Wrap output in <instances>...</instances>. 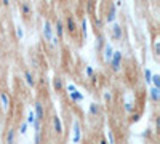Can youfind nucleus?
<instances>
[{
    "instance_id": "f257e3e1",
    "label": "nucleus",
    "mask_w": 160,
    "mask_h": 144,
    "mask_svg": "<svg viewBox=\"0 0 160 144\" xmlns=\"http://www.w3.org/2000/svg\"><path fill=\"white\" fill-rule=\"evenodd\" d=\"M62 24H64V31L68 32L69 35L75 37V35L78 34V24H77V21H75V18H74L72 15L66 16L64 21H62Z\"/></svg>"
},
{
    "instance_id": "f03ea898",
    "label": "nucleus",
    "mask_w": 160,
    "mask_h": 144,
    "mask_svg": "<svg viewBox=\"0 0 160 144\" xmlns=\"http://www.w3.org/2000/svg\"><path fill=\"white\" fill-rule=\"evenodd\" d=\"M122 58H123L122 51H120V50H114V55H112L111 61L108 62L111 66V69H112V72H118L120 69H122Z\"/></svg>"
},
{
    "instance_id": "7ed1b4c3",
    "label": "nucleus",
    "mask_w": 160,
    "mask_h": 144,
    "mask_svg": "<svg viewBox=\"0 0 160 144\" xmlns=\"http://www.w3.org/2000/svg\"><path fill=\"white\" fill-rule=\"evenodd\" d=\"M51 130L56 136H62V133H64V127H62V122H61V117L58 114L51 115Z\"/></svg>"
},
{
    "instance_id": "20e7f679",
    "label": "nucleus",
    "mask_w": 160,
    "mask_h": 144,
    "mask_svg": "<svg viewBox=\"0 0 160 144\" xmlns=\"http://www.w3.org/2000/svg\"><path fill=\"white\" fill-rule=\"evenodd\" d=\"M42 35L45 38V42H50L53 37H55V32H53V22L47 18L43 21V26H42Z\"/></svg>"
},
{
    "instance_id": "39448f33",
    "label": "nucleus",
    "mask_w": 160,
    "mask_h": 144,
    "mask_svg": "<svg viewBox=\"0 0 160 144\" xmlns=\"http://www.w3.org/2000/svg\"><path fill=\"white\" fill-rule=\"evenodd\" d=\"M45 112H47L45 104L40 101V99H37L35 104H34V114H35V119L40 120V122H45Z\"/></svg>"
},
{
    "instance_id": "423d86ee",
    "label": "nucleus",
    "mask_w": 160,
    "mask_h": 144,
    "mask_svg": "<svg viewBox=\"0 0 160 144\" xmlns=\"http://www.w3.org/2000/svg\"><path fill=\"white\" fill-rule=\"evenodd\" d=\"M53 32H55V37L58 38V40L61 42L64 35H66V31H64V24H62V19H56L55 22H53Z\"/></svg>"
},
{
    "instance_id": "0eeeda50",
    "label": "nucleus",
    "mask_w": 160,
    "mask_h": 144,
    "mask_svg": "<svg viewBox=\"0 0 160 144\" xmlns=\"http://www.w3.org/2000/svg\"><path fill=\"white\" fill-rule=\"evenodd\" d=\"M19 11H21V15H22V18H26V19H29L32 15H34V8H32V5L29 3V2H19Z\"/></svg>"
},
{
    "instance_id": "6e6552de",
    "label": "nucleus",
    "mask_w": 160,
    "mask_h": 144,
    "mask_svg": "<svg viewBox=\"0 0 160 144\" xmlns=\"http://www.w3.org/2000/svg\"><path fill=\"white\" fill-rule=\"evenodd\" d=\"M16 136L18 132L15 128H7L3 135V144H16Z\"/></svg>"
},
{
    "instance_id": "1a4fd4ad",
    "label": "nucleus",
    "mask_w": 160,
    "mask_h": 144,
    "mask_svg": "<svg viewBox=\"0 0 160 144\" xmlns=\"http://www.w3.org/2000/svg\"><path fill=\"white\" fill-rule=\"evenodd\" d=\"M111 35H112V38H114L115 42L122 40V37H123V27H122V24L114 22L112 27H111Z\"/></svg>"
},
{
    "instance_id": "9d476101",
    "label": "nucleus",
    "mask_w": 160,
    "mask_h": 144,
    "mask_svg": "<svg viewBox=\"0 0 160 144\" xmlns=\"http://www.w3.org/2000/svg\"><path fill=\"white\" fill-rule=\"evenodd\" d=\"M64 88H66V85H64V78H62L61 75L56 74L55 77H53V90H55L56 93H62Z\"/></svg>"
},
{
    "instance_id": "9b49d317",
    "label": "nucleus",
    "mask_w": 160,
    "mask_h": 144,
    "mask_svg": "<svg viewBox=\"0 0 160 144\" xmlns=\"http://www.w3.org/2000/svg\"><path fill=\"white\" fill-rule=\"evenodd\" d=\"M22 75H24V80H26V83H28V87H35V83H37V80H35V74L31 71V69H24L22 71Z\"/></svg>"
},
{
    "instance_id": "f8f14e48",
    "label": "nucleus",
    "mask_w": 160,
    "mask_h": 144,
    "mask_svg": "<svg viewBox=\"0 0 160 144\" xmlns=\"http://www.w3.org/2000/svg\"><path fill=\"white\" fill-rule=\"evenodd\" d=\"M115 16H117V8L114 7V3H109L108 5V13H106V16H104V22H114V19H115Z\"/></svg>"
},
{
    "instance_id": "ddd939ff",
    "label": "nucleus",
    "mask_w": 160,
    "mask_h": 144,
    "mask_svg": "<svg viewBox=\"0 0 160 144\" xmlns=\"http://www.w3.org/2000/svg\"><path fill=\"white\" fill-rule=\"evenodd\" d=\"M80 139H82V125H80L78 120L74 122V136H72V142L74 144H78Z\"/></svg>"
},
{
    "instance_id": "4468645a",
    "label": "nucleus",
    "mask_w": 160,
    "mask_h": 144,
    "mask_svg": "<svg viewBox=\"0 0 160 144\" xmlns=\"http://www.w3.org/2000/svg\"><path fill=\"white\" fill-rule=\"evenodd\" d=\"M10 104H11V99H10V95L7 91H0V106H2L3 111H8L10 109Z\"/></svg>"
},
{
    "instance_id": "2eb2a0df",
    "label": "nucleus",
    "mask_w": 160,
    "mask_h": 144,
    "mask_svg": "<svg viewBox=\"0 0 160 144\" xmlns=\"http://www.w3.org/2000/svg\"><path fill=\"white\" fill-rule=\"evenodd\" d=\"M101 53H102L104 61H106V62H109L111 58H112V55H114V48H112V45H111V43H106L104 48L101 50Z\"/></svg>"
},
{
    "instance_id": "dca6fc26",
    "label": "nucleus",
    "mask_w": 160,
    "mask_h": 144,
    "mask_svg": "<svg viewBox=\"0 0 160 144\" xmlns=\"http://www.w3.org/2000/svg\"><path fill=\"white\" fill-rule=\"evenodd\" d=\"M88 114H90L91 117L99 115V114H101V104H98V102H91V104H90V107H88Z\"/></svg>"
},
{
    "instance_id": "f3484780",
    "label": "nucleus",
    "mask_w": 160,
    "mask_h": 144,
    "mask_svg": "<svg viewBox=\"0 0 160 144\" xmlns=\"http://www.w3.org/2000/svg\"><path fill=\"white\" fill-rule=\"evenodd\" d=\"M106 43H108V42H106L104 34H102V32H98V34H96V50H98V51H101V50L104 48V45H106Z\"/></svg>"
},
{
    "instance_id": "a211bd4d",
    "label": "nucleus",
    "mask_w": 160,
    "mask_h": 144,
    "mask_svg": "<svg viewBox=\"0 0 160 144\" xmlns=\"http://www.w3.org/2000/svg\"><path fill=\"white\" fill-rule=\"evenodd\" d=\"M69 98H71L72 102H82L83 101V93L75 90V91H72V93H69Z\"/></svg>"
},
{
    "instance_id": "6ab92c4d",
    "label": "nucleus",
    "mask_w": 160,
    "mask_h": 144,
    "mask_svg": "<svg viewBox=\"0 0 160 144\" xmlns=\"http://www.w3.org/2000/svg\"><path fill=\"white\" fill-rule=\"evenodd\" d=\"M102 26H104V21L96 15L95 13V18H93V27H95V32L98 31V32H101V29H102Z\"/></svg>"
},
{
    "instance_id": "aec40b11",
    "label": "nucleus",
    "mask_w": 160,
    "mask_h": 144,
    "mask_svg": "<svg viewBox=\"0 0 160 144\" xmlns=\"http://www.w3.org/2000/svg\"><path fill=\"white\" fill-rule=\"evenodd\" d=\"M149 96H151V99H152L154 102H158V101H160V90L151 87V90H149Z\"/></svg>"
},
{
    "instance_id": "412c9836",
    "label": "nucleus",
    "mask_w": 160,
    "mask_h": 144,
    "mask_svg": "<svg viewBox=\"0 0 160 144\" xmlns=\"http://www.w3.org/2000/svg\"><path fill=\"white\" fill-rule=\"evenodd\" d=\"M45 142V136H43V132H37L35 136H34V144H43Z\"/></svg>"
},
{
    "instance_id": "4be33fe9",
    "label": "nucleus",
    "mask_w": 160,
    "mask_h": 144,
    "mask_svg": "<svg viewBox=\"0 0 160 144\" xmlns=\"http://www.w3.org/2000/svg\"><path fill=\"white\" fill-rule=\"evenodd\" d=\"M151 83H152L154 88H158V90H160V75H158V74H152Z\"/></svg>"
},
{
    "instance_id": "5701e85b",
    "label": "nucleus",
    "mask_w": 160,
    "mask_h": 144,
    "mask_svg": "<svg viewBox=\"0 0 160 144\" xmlns=\"http://www.w3.org/2000/svg\"><path fill=\"white\" fill-rule=\"evenodd\" d=\"M78 31L82 32L83 38H87V18L82 19V22H80V26H78Z\"/></svg>"
},
{
    "instance_id": "b1692460",
    "label": "nucleus",
    "mask_w": 160,
    "mask_h": 144,
    "mask_svg": "<svg viewBox=\"0 0 160 144\" xmlns=\"http://www.w3.org/2000/svg\"><path fill=\"white\" fill-rule=\"evenodd\" d=\"M35 120H37V119H35L34 111H29V112H28V117H26V122H28V125H32Z\"/></svg>"
},
{
    "instance_id": "393cba45",
    "label": "nucleus",
    "mask_w": 160,
    "mask_h": 144,
    "mask_svg": "<svg viewBox=\"0 0 160 144\" xmlns=\"http://www.w3.org/2000/svg\"><path fill=\"white\" fill-rule=\"evenodd\" d=\"M28 122H26V120H22L21 123H19V135H26V133H28Z\"/></svg>"
},
{
    "instance_id": "a878e982",
    "label": "nucleus",
    "mask_w": 160,
    "mask_h": 144,
    "mask_svg": "<svg viewBox=\"0 0 160 144\" xmlns=\"http://www.w3.org/2000/svg\"><path fill=\"white\" fill-rule=\"evenodd\" d=\"M15 31H16V37L19 38V40H22V38H24V31H22V26H19V24H18Z\"/></svg>"
},
{
    "instance_id": "bb28decb",
    "label": "nucleus",
    "mask_w": 160,
    "mask_h": 144,
    "mask_svg": "<svg viewBox=\"0 0 160 144\" xmlns=\"http://www.w3.org/2000/svg\"><path fill=\"white\" fill-rule=\"evenodd\" d=\"M123 109H125V112L131 114V112H133V109H135V104L130 102V101H127V102H125V106H123Z\"/></svg>"
},
{
    "instance_id": "cd10ccee",
    "label": "nucleus",
    "mask_w": 160,
    "mask_h": 144,
    "mask_svg": "<svg viewBox=\"0 0 160 144\" xmlns=\"http://www.w3.org/2000/svg\"><path fill=\"white\" fill-rule=\"evenodd\" d=\"M151 78H152V72H151V69H144V80L148 82V83H151Z\"/></svg>"
},
{
    "instance_id": "c85d7f7f",
    "label": "nucleus",
    "mask_w": 160,
    "mask_h": 144,
    "mask_svg": "<svg viewBox=\"0 0 160 144\" xmlns=\"http://www.w3.org/2000/svg\"><path fill=\"white\" fill-rule=\"evenodd\" d=\"M42 125H43V122H40V120H35V122L32 123V127H34V130H35V133H37V132H42Z\"/></svg>"
},
{
    "instance_id": "c756f323",
    "label": "nucleus",
    "mask_w": 160,
    "mask_h": 144,
    "mask_svg": "<svg viewBox=\"0 0 160 144\" xmlns=\"http://www.w3.org/2000/svg\"><path fill=\"white\" fill-rule=\"evenodd\" d=\"M102 96H104V101H106V102H111V101H112V93H111L109 90H108V91H104V95H102Z\"/></svg>"
},
{
    "instance_id": "7c9ffc66",
    "label": "nucleus",
    "mask_w": 160,
    "mask_h": 144,
    "mask_svg": "<svg viewBox=\"0 0 160 144\" xmlns=\"http://www.w3.org/2000/svg\"><path fill=\"white\" fill-rule=\"evenodd\" d=\"M85 74H87L88 77H93V75H95V69H93L91 66H87V67H85Z\"/></svg>"
},
{
    "instance_id": "2f4dec72",
    "label": "nucleus",
    "mask_w": 160,
    "mask_h": 144,
    "mask_svg": "<svg viewBox=\"0 0 160 144\" xmlns=\"http://www.w3.org/2000/svg\"><path fill=\"white\" fill-rule=\"evenodd\" d=\"M108 138H109V142L108 144H115V136H114V133L111 132V130L108 132Z\"/></svg>"
},
{
    "instance_id": "473e14b6",
    "label": "nucleus",
    "mask_w": 160,
    "mask_h": 144,
    "mask_svg": "<svg viewBox=\"0 0 160 144\" xmlns=\"http://www.w3.org/2000/svg\"><path fill=\"white\" fill-rule=\"evenodd\" d=\"M66 90H68V93H72V91H75L77 88H75V87L71 83V85H68V87H66Z\"/></svg>"
},
{
    "instance_id": "72a5a7b5",
    "label": "nucleus",
    "mask_w": 160,
    "mask_h": 144,
    "mask_svg": "<svg viewBox=\"0 0 160 144\" xmlns=\"http://www.w3.org/2000/svg\"><path fill=\"white\" fill-rule=\"evenodd\" d=\"M139 120V114H133L131 115V122H138Z\"/></svg>"
},
{
    "instance_id": "f704fd0d",
    "label": "nucleus",
    "mask_w": 160,
    "mask_h": 144,
    "mask_svg": "<svg viewBox=\"0 0 160 144\" xmlns=\"http://www.w3.org/2000/svg\"><path fill=\"white\" fill-rule=\"evenodd\" d=\"M158 127H160V119L155 117V132H158Z\"/></svg>"
},
{
    "instance_id": "c9c22d12",
    "label": "nucleus",
    "mask_w": 160,
    "mask_h": 144,
    "mask_svg": "<svg viewBox=\"0 0 160 144\" xmlns=\"http://www.w3.org/2000/svg\"><path fill=\"white\" fill-rule=\"evenodd\" d=\"M2 5H3V7H10V2H8V0H3Z\"/></svg>"
},
{
    "instance_id": "e433bc0d",
    "label": "nucleus",
    "mask_w": 160,
    "mask_h": 144,
    "mask_svg": "<svg viewBox=\"0 0 160 144\" xmlns=\"http://www.w3.org/2000/svg\"><path fill=\"white\" fill-rule=\"evenodd\" d=\"M99 144H108V139H104V138H102V139L99 141Z\"/></svg>"
},
{
    "instance_id": "4c0bfd02",
    "label": "nucleus",
    "mask_w": 160,
    "mask_h": 144,
    "mask_svg": "<svg viewBox=\"0 0 160 144\" xmlns=\"http://www.w3.org/2000/svg\"><path fill=\"white\" fill-rule=\"evenodd\" d=\"M43 144H53V142H51V141H47V142H43Z\"/></svg>"
}]
</instances>
